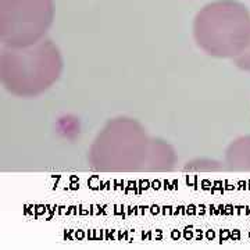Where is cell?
I'll return each mask as SVG.
<instances>
[{
    "instance_id": "1",
    "label": "cell",
    "mask_w": 250,
    "mask_h": 250,
    "mask_svg": "<svg viewBox=\"0 0 250 250\" xmlns=\"http://www.w3.org/2000/svg\"><path fill=\"white\" fill-rule=\"evenodd\" d=\"M88 160L96 172H166L175 167L177 154L170 143L147 134L138 120L116 117L93 139Z\"/></svg>"
},
{
    "instance_id": "3",
    "label": "cell",
    "mask_w": 250,
    "mask_h": 250,
    "mask_svg": "<svg viewBox=\"0 0 250 250\" xmlns=\"http://www.w3.org/2000/svg\"><path fill=\"white\" fill-rule=\"evenodd\" d=\"M193 38L206 54L235 60L250 43V11L236 0L211 1L196 14Z\"/></svg>"
},
{
    "instance_id": "2",
    "label": "cell",
    "mask_w": 250,
    "mask_h": 250,
    "mask_svg": "<svg viewBox=\"0 0 250 250\" xmlns=\"http://www.w3.org/2000/svg\"><path fill=\"white\" fill-rule=\"evenodd\" d=\"M64 60L59 46L43 38L24 47L1 46L0 81L16 98H38L62 77Z\"/></svg>"
},
{
    "instance_id": "4",
    "label": "cell",
    "mask_w": 250,
    "mask_h": 250,
    "mask_svg": "<svg viewBox=\"0 0 250 250\" xmlns=\"http://www.w3.org/2000/svg\"><path fill=\"white\" fill-rule=\"evenodd\" d=\"M54 20V0H0V41L24 47L46 38Z\"/></svg>"
},
{
    "instance_id": "5",
    "label": "cell",
    "mask_w": 250,
    "mask_h": 250,
    "mask_svg": "<svg viewBox=\"0 0 250 250\" xmlns=\"http://www.w3.org/2000/svg\"><path fill=\"white\" fill-rule=\"evenodd\" d=\"M224 163L228 170L250 172V135L239 136L229 143Z\"/></svg>"
},
{
    "instance_id": "7",
    "label": "cell",
    "mask_w": 250,
    "mask_h": 250,
    "mask_svg": "<svg viewBox=\"0 0 250 250\" xmlns=\"http://www.w3.org/2000/svg\"><path fill=\"white\" fill-rule=\"evenodd\" d=\"M235 65L238 67V68H241L242 71L245 72H250V43L249 46L243 50V53H241L235 60Z\"/></svg>"
},
{
    "instance_id": "6",
    "label": "cell",
    "mask_w": 250,
    "mask_h": 250,
    "mask_svg": "<svg viewBox=\"0 0 250 250\" xmlns=\"http://www.w3.org/2000/svg\"><path fill=\"white\" fill-rule=\"evenodd\" d=\"M185 171H218L221 170V167L218 166V163L214 160H206V159H197L195 161L187 163Z\"/></svg>"
}]
</instances>
